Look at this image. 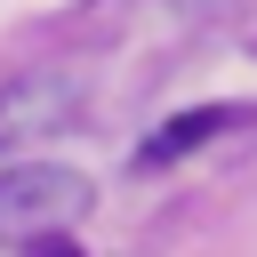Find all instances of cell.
<instances>
[{"instance_id":"6da1fadb","label":"cell","mask_w":257,"mask_h":257,"mask_svg":"<svg viewBox=\"0 0 257 257\" xmlns=\"http://www.w3.org/2000/svg\"><path fill=\"white\" fill-rule=\"evenodd\" d=\"M88 209V177L80 169H56V161H32V169H0V241H32V233H56Z\"/></svg>"},{"instance_id":"7a4b0ae2","label":"cell","mask_w":257,"mask_h":257,"mask_svg":"<svg viewBox=\"0 0 257 257\" xmlns=\"http://www.w3.org/2000/svg\"><path fill=\"white\" fill-rule=\"evenodd\" d=\"M72 96H80L72 72H24V80H8V88H0V153L24 145L32 128H56V120L72 112Z\"/></svg>"},{"instance_id":"3957f363","label":"cell","mask_w":257,"mask_h":257,"mask_svg":"<svg viewBox=\"0 0 257 257\" xmlns=\"http://www.w3.org/2000/svg\"><path fill=\"white\" fill-rule=\"evenodd\" d=\"M233 120H249V104H193V112H177V120H161L145 145H137V161L145 169H161V161H185L193 145H209V137H225Z\"/></svg>"},{"instance_id":"277c9868","label":"cell","mask_w":257,"mask_h":257,"mask_svg":"<svg viewBox=\"0 0 257 257\" xmlns=\"http://www.w3.org/2000/svg\"><path fill=\"white\" fill-rule=\"evenodd\" d=\"M32 257H80V249H72V241H40V233H32Z\"/></svg>"}]
</instances>
